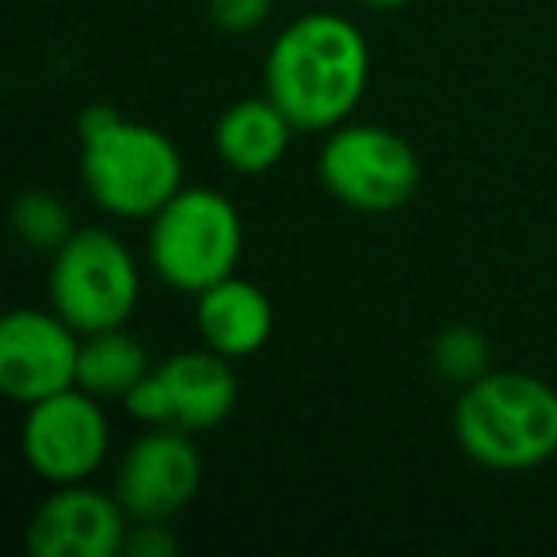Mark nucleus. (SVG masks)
Listing matches in <instances>:
<instances>
[{"label": "nucleus", "mask_w": 557, "mask_h": 557, "mask_svg": "<svg viewBox=\"0 0 557 557\" xmlns=\"http://www.w3.org/2000/svg\"><path fill=\"white\" fill-rule=\"evenodd\" d=\"M371 88V47L348 16L306 12L278 32L263 62V92L306 134L336 131Z\"/></svg>", "instance_id": "f257e3e1"}, {"label": "nucleus", "mask_w": 557, "mask_h": 557, "mask_svg": "<svg viewBox=\"0 0 557 557\" xmlns=\"http://www.w3.org/2000/svg\"><path fill=\"white\" fill-rule=\"evenodd\" d=\"M81 184L111 218H153L184 187V157L164 131L119 115L111 103L81 111Z\"/></svg>", "instance_id": "f03ea898"}, {"label": "nucleus", "mask_w": 557, "mask_h": 557, "mask_svg": "<svg viewBox=\"0 0 557 557\" xmlns=\"http://www.w3.org/2000/svg\"><path fill=\"white\" fill-rule=\"evenodd\" d=\"M455 440L485 470H534L557 455V389L523 371L481 374L458 394Z\"/></svg>", "instance_id": "7ed1b4c3"}, {"label": "nucleus", "mask_w": 557, "mask_h": 557, "mask_svg": "<svg viewBox=\"0 0 557 557\" xmlns=\"http://www.w3.org/2000/svg\"><path fill=\"white\" fill-rule=\"evenodd\" d=\"M245 252L240 214L214 187H180L149 218V260L161 283L180 295H202L237 275Z\"/></svg>", "instance_id": "20e7f679"}, {"label": "nucleus", "mask_w": 557, "mask_h": 557, "mask_svg": "<svg viewBox=\"0 0 557 557\" xmlns=\"http://www.w3.org/2000/svg\"><path fill=\"white\" fill-rule=\"evenodd\" d=\"M50 310L81 336L123 329L141 298V271L134 252L111 230H77L50 260Z\"/></svg>", "instance_id": "39448f33"}, {"label": "nucleus", "mask_w": 557, "mask_h": 557, "mask_svg": "<svg viewBox=\"0 0 557 557\" xmlns=\"http://www.w3.org/2000/svg\"><path fill=\"white\" fill-rule=\"evenodd\" d=\"M321 187L363 214H389L420 187V157L397 131L379 123H344L329 131L318 157Z\"/></svg>", "instance_id": "423d86ee"}, {"label": "nucleus", "mask_w": 557, "mask_h": 557, "mask_svg": "<svg viewBox=\"0 0 557 557\" xmlns=\"http://www.w3.org/2000/svg\"><path fill=\"white\" fill-rule=\"evenodd\" d=\"M240 382L233 359L210 351L207 344L176 351L157 363L138 386L126 394V412L149 428H180V432H210L225 424L237 409Z\"/></svg>", "instance_id": "0eeeda50"}, {"label": "nucleus", "mask_w": 557, "mask_h": 557, "mask_svg": "<svg viewBox=\"0 0 557 557\" xmlns=\"http://www.w3.org/2000/svg\"><path fill=\"white\" fill-rule=\"evenodd\" d=\"M20 447L32 473L50 485L88 481L111 450V424L100 397L73 386L27 405Z\"/></svg>", "instance_id": "6e6552de"}, {"label": "nucleus", "mask_w": 557, "mask_h": 557, "mask_svg": "<svg viewBox=\"0 0 557 557\" xmlns=\"http://www.w3.org/2000/svg\"><path fill=\"white\" fill-rule=\"evenodd\" d=\"M85 336L58 310H12L0 321V389L35 405L77 386Z\"/></svg>", "instance_id": "1a4fd4ad"}, {"label": "nucleus", "mask_w": 557, "mask_h": 557, "mask_svg": "<svg viewBox=\"0 0 557 557\" xmlns=\"http://www.w3.org/2000/svg\"><path fill=\"white\" fill-rule=\"evenodd\" d=\"M202 485V458L191 432L149 428L126 447L115 470V496L134 523L176 519Z\"/></svg>", "instance_id": "9d476101"}, {"label": "nucleus", "mask_w": 557, "mask_h": 557, "mask_svg": "<svg viewBox=\"0 0 557 557\" xmlns=\"http://www.w3.org/2000/svg\"><path fill=\"white\" fill-rule=\"evenodd\" d=\"M134 519L115 493L85 485H54L27 523V549L35 557H115L126 554Z\"/></svg>", "instance_id": "9b49d317"}, {"label": "nucleus", "mask_w": 557, "mask_h": 557, "mask_svg": "<svg viewBox=\"0 0 557 557\" xmlns=\"http://www.w3.org/2000/svg\"><path fill=\"white\" fill-rule=\"evenodd\" d=\"M195 325L210 351L225 359H248L263 351L275 333V306L256 283L230 275L195 295Z\"/></svg>", "instance_id": "f8f14e48"}, {"label": "nucleus", "mask_w": 557, "mask_h": 557, "mask_svg": "<svg viewBox=\"0 0 557 557\" xmlns=\"http://www.w3.org/2000/svg\"><path fill=\"white\" fill-rule=\"evenodd\" d=\"M295 131L298 126L287 119V111L263 92L222 111L214 126V149L240 176H263L287 157Z\"/></svg>", "instance_id": "ddd939ff"}, {"label": "nucleus", "mask_w": 557, "mask_h": 557, "mask_svg": "<svg viewBox=\"0 0 557 557\" xmlns=\"http://www.w3.org/2000/svg\"><path fill=\"white\" fill-rule=\"evenodd\" d=\"M153 371L149 351L138 336L123 329H103V333H88L81 341V367H77V386L88 389L92 397L108 401L119 397L126 401L134 386Z\"/></svg>", "instance_id": "4468645a"}, {"label": "nucleus", "mask_w": 557, "mask_h": 557, "mask_svg": "<svg viewBox=\"0 0 557 557\" xmlns=\"http://www.w3.org/2000/svg\"><path fill=\"white\" fill-rule=\"evenodd\" d=\"M12 230H16V237L24 240L27 248H39V252H50V256L77 233L73 230L70 207H65L54 191H42V187L24 191L16 199V207H12Z\"/></svg>", "instance_id": "2eb2a0df"}, {"label": "nucleus", "mask_w": 557, "mask_h": 557, "mask_svg": "<svg viewBox=\"0 0 557 557\" xmlns=\"http://www.w3.org/2000/svg\"><path fill=\"white\" fill-rule=\"evenodd\" d=\"M488 363H493V348H488L485 333H478V329H470V325L443 329L432 344V367L450 386H470V382H478L481 374L493 371Z\"/></svg>", "instance_id": "dca6fc26"}, {"label": "nucleus", "mask_w": 557, "mask_h": 557, "mask_svg": "<svg viewBox=\"0 0 557 557\" xmlns=\"http://www.w3.org/2000/svg\"><path fill=\"white\" fill-rule=\"evenodd\" d=\"M275 0H207V16L225 35H248L268 24Z\"/></svg>", "instance_id": "f3484780"}, {"label": "nucleus", "mask_w": 557, "mask_h": 557, "mask_svg": "<svg viewBox=\"0 0 557 557\" xmlns=\"http://www.w3.org/2000/svg\"><path fill=\"white\" fill-rule=\"evenodd\" d=\"M180 549V539L172 534L169 519H149L134 523L126 534V554L131 557H172Z\"/></svg>", "instance_id": "a211bd4d"}, {"label": "nucleus", "mask_w": 557, "mask_h": 557, "mask_svg": "<svg viewBox=\"0 0 557 557\" xmlns=\"http://www.w3.org/2000/svg\"><path fill=\"white\" fill-rule=\"evenodd\" d=\"M359 4L379 9V12H397V9H405V4H412V0H359Z\"/></svg>", "instance_id": "6ab92c4d"}]
</instances>
